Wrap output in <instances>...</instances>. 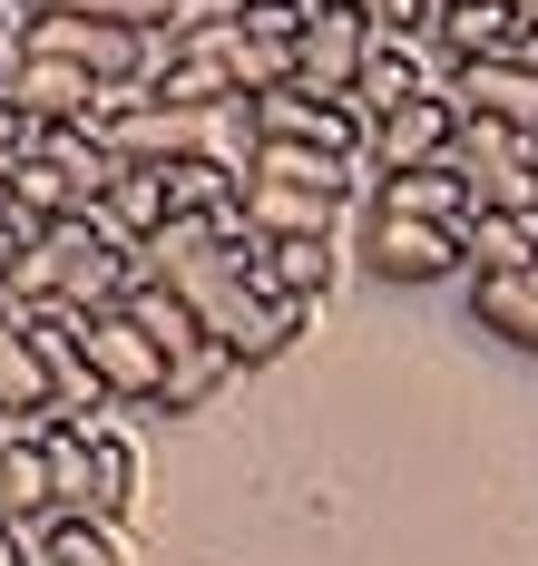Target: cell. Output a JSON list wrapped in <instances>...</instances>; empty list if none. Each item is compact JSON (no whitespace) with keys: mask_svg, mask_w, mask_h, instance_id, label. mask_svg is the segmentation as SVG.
<instances>
[{"mask_svg":"<svg viewBox=\"0 0 538 566\" xmlns=\"http://www.w3.org/2000/svg\"><path fill=\"white\" fill-rule=\"evenodd\" d=\"M127 293H137V254H127L99 216L30 234V254H20V274H10V303H69V313H118Z\"/></svg>","mask_w":538,"mask_h":566,"instance_id":"obj_1","label":"cell"},{"mask_svg":"<svg viewBox=\"0 0 538 566\" xmlns=\"http://www.w3.org/2000/svg\"><path fill=\"white\" fill-rule=\"evenodd\" d=\"M245 264H255V254H245ZM245 264H226V274H206V283H186V303H196V323L226 342L236 361H275V352H294L303 313L284 303V293H265Z\"/></svg>","mask_w":538,"mask_h":566,"instance_id":"obj_2","label":"cell"},{"mask_svg":"<svg viewBox=\"0 0 538 566\" xmlns=\"http://www.w3.org/2000/svg\"><path fill=\"white\" fill-rule=\"evenodd\" d=\"M255 108V137L265 147H323V157H362L372 167V117L353 98H323V88H275V98H245Z\"/></svg>","mask_w":538,"mask_h":566,"instance_id":"obj_3","label":"cell"},{"mask_svg":"<svg viewBox=\"0 0 538 566\" xmlns=\"http://www.w3.org/2000/svg\"><path fill=\"white\" fill-rule=\"evenodd\" d=\"M451 167L470 176L479 216H538V137H509V127L461 117V157H451Z\"/></svg>","mask_w":538,"mask_h":566,"instance_id":"obj_4","label":"cell"},{"mask_svg":"<svg viewBox=\"0 0 538 566\" xmlns=\"http://www.w3.org/2000/svg\"><path fill=\"white\" fill-rule=\"evenodd\" d=\"M461 157V108H451V88H431L412 108L372 117V176H412V167H451Z\"/></svg>","mask_w":538,"mask_h":566,"instance_id":"obj_5","label":"cell"},{"mask_svg":"<svg viewBox=\"0 0 538 566\" xmlns=\"http://www.w3.org/2000/svg\"><path fill=\"white\" fill-rule=\"evenodd\" d=\"M372 40H382V30L362 20L353 0H323V10H313V30H303V50H294V78H303V88H323V98H353Z\"/></svg>","mask_w":538,"mask_h":566,"instance_id":"obj_6","label":"cell"},{"mask_svg":"<svg viewBox=\"0 0 538 566\" xmlns=\"http://www.w3.org/2000/svg\"><path fill=\"white\" fill-rule=\"evenodd\" d=\"M362 254H372V274H392V283H441V274H461V264H470L461 226H421V216H382V206H372Z\"/></svg>","mask_w":538,"mask_h":566,"instance_id":"obj_7","label":"cell"},{"mask_svg":"<svg viewBox=\"0 0 538 566\" xmlns=\"http://www.w3.org/2000/svg\"><path fill=\"white\" fill-rule=\"evenodd\" d=\"M79 342H89V371H99V391H108V400H167V352L137 333L127 313H89Z\"/></svg>","mask_w":538,"mask_h":566,"instance_id":"obj_8","label":"cell"},{"mask_svg":"<svg viewBox=\"0 0 538 566\" xmlns=\"http://www.w3.org/2000/svg\"><path fill=\"white\" fill-rule=\"evenodd\" d=\"M10 98H20L30 127H108V88L89 69H69V59H20L10 69Z\"/></svg>","mask_w":538,"mask_h":566,"instance_id":"obj_9","label":"cell"},{"mask_svg":"<svg viewBox=\"0 0 538 566\" xmlns=\"http://www.w3.org/2000/svg\"><path fill=\"white\" fill-rule=\"evenodd\" d=\"M431 88H451V59H441V40H372L353 108H362V117H392V108H412V98H431Z\"/></svg>","mask_w":538,"mask_h":566,"instance_id":"obj_10","label":"cell"},{"mask_svg":"<svg viewBox=\"0 0 538 566\" xmlns=\"http://www.w3.org/2000/svg\"><path fill=\"white\" fill-rule=\"evenodd\" d=\"M451 108L479 117V127H509V137H538V78H529V59H470V69H451Z\"/></svg>","mask_w":538,"mask_h":566,"instance_id":"obj_11","label":"cell"},{"mask_svg":"<svg viewBox=\"0 0 538 566\" xmlns=\"http://www.w3.org/2000/svg\"><path fill=\"white\" fill-rule=\"evenodd\" d=\"M245 274L265 283V293H284L294 313H313V303H333V283H343V234H303V244H265Z\"/></svg>","mask_w":538,"mask_h":566,"instance_id":"obj_12","label":"cell"},{"mask_svg":"<svg viewBox=\"0 0 538 566\" xmlns=\"http://www.w3.org/2000/svg\"><path fill=\"white\" fill-rule=\"evenodd\" d=\"M245 226L265 234V244L343 234V196H313V186H275V176H245Z\"/></svg>","mask_w":538,"mask_h":566,"instance_id":"obj_13","label":"cell"},{"mask_svg":"<svg viewBox=\"0 0 538 566\" xmlns=\"http://www.w3.org/2000/svg\"><path fill=\"white\" fill-rule=\"evenodd\" d=\"M431 40H441V59H451V69H470V59H519L529 20H519L509 0H451Z\"/></svg>","mask_w":538,"mask_h":566,"instance_id":"obj_14","label":"cell"},{"mask_svg":"<svg viewBox=\"0 0 538 566\" xmlns=\"http://www.w3.org/2000/svg\"><path fill=\"white\" fill-rule=\"evenodd\" d=\"M0 410L10 420H60V391L40 371V342H30V313L0 303Z\"/></svg>","mask_w":538,"mask_h":566,"instance_id":"obj_15","label":"cell"},{"mask_svg":"<svg viewBox=\"0 0 538 566\" xmlns=\"http://www.w3.org/2000/svg\"><path fill=\"white\" fill-rule=\"evenodd\" d=\"M372 206L382 216H421V226H470V176L461 167H412V176H372Z\"/></svg>","mask_w":538,"mask_h":566,"instance_id":"obj_16","label":"cell"},{"mask_svg":"<svg viewBox=\"0 0 538 566\" xmlns=\"http://www.w3.org/2000/svg\"><path fill=\"white\" fill-rule=\"evenodd\" d=\"M206 50L226 59L236 98H275V88H294V50H284V40H255V30H236V10L206 30Z\"/></svg>","mask_w":538,"mask_h":566,"instance_id":"obj_17","label":"cell"},{"mask_svg":"<svg viewBox=\"0 0 538 566\" xmlns=\"http://www.w3.org/2000/svg\"><path fill=\"white\" fill-rule=\"evenodd\" d=\"M470 313H479V333L538 352V274H470Z\"/></svg>","mask_w":538,"mask_h":566,"instance_id":"obj_18","label":"cell"},{"mask_svg":"<svg viewBox=\"0 0 538 566\" xmlns=\"http://www.w3.org/2000/svg\"><path fill=\"white\" fill-rule=\"evenodd\" d=\"M470 274H538V216H470Z\"/></svg>","mask_w":538,"mask_h":566,"instance_id":"obj_19","label":"cell"},{"mask_svg":"<svg viewBox=\"0 0 538 566\" xmlns=\"http://www.w3.org/2000/svg\"><path fill=\"white\" fill-rule=\"evenodd\" d=\"M127 323H137V333L157 342V352H167V361H177V352H196V342H206V323H196V303H186L177 283H137V293H127L118 303Z\"/></svg>","mask_w":538,"mask_h":566,"instance_id":"obj_20","label":"cell"},{"mask_svg":"<svg viewBox=\"0 0 538 566\" xmlns=\"http://www.w3.org/2000/svg\"><path fill=\"white\" fill-rule=\"evenodd\" d=\"M127 499H137V450L99 420V430H89V509L79 517H127Z\"/></svg>","mask_w":538,"mask_h":566,"instance_id":"obj_21","label":"cell"},{"mask_svg":"<svg viewBox=\"0 0 538 566\" xmlns=\"http://www.w3.org/2000/svg\"><path fill=\"white\" fill-rule=\"evenodd\" d=\"M236 371H245V361H236V352H226L216 333H206L196 352H177V361H167V400H157V410H206V400L226 391Z\"/></svg>","mask_w":538,"mask_h":566,"instance_id":"obj_22","label":"cell"},{"mask_svg":"<svg viewBox=\"0 0 538 566\" xmlns=\"http://www.w3.org/2000/svg\"><path fill=\"white\" fill-rule=\"evenodd\" d=\"M40 547H50V566H137L127 537H118V517H50Z\"/></svg>","mask_w":538,"mask_h":566,"instance_id":"obj_23","label":"cell"},{"mask_svg":"<svg viewBox=\"0 0 538 566\" xmlns=\"http://www.w3.org/2000/svg\"><path fill=\"white\" fill-rule=\"evenodd\" d=\"M236 196H245V176L216 167V157H177V167H167V206H177V216H226Z\"/></svg>","mask_w":538,"mask_h":566,"instance_id":"obj_24","label":"cell"},{"mask_svg":"<svg viewBox=\"0 0 538 566\" xmlns=\"http://www.w3.org/2000/svg\"><path fill=\"white\" fill-rule=\"evenodd\" d=\"M353 10L382 40H431V30H441V0H353Z\"/></svg>","mask_w":538,"mask_h":566,"instance_id":"obj_25","label":"cell"},{"mask_svg":"<svg viewBox=\"0 0 538 566\" xmlns=\"http://www.w3.org/2000/svg\"><path fill=\"white\" fill-rule=\"evenodd\" d=\"M30 137H40V127L20 117V98H10V78H0V167H20V157H30Z\"/></svg>","mask_w":538,"mask_h":566,"instance_id":"obj_26","label":"cell"},{"mask_svg":"<svg viewBox=\"0 0 538 566\" xmlns=\"http://www.w3.org/2000/svg\"><path fill=\"white\" fill-rule=\"evenodd\" d=\"M0 566H50L40 527H10V517H0Z\"/></svg>","mask_w":538,"mask_h":566,"instance_id":"obj_27","label":"cell"},{"mask_svg":"<svg viewBox=\"0 0 538 566\" xmlns=\"http://www.w3.org/2000/svg\"><path fill=\"white\" fill-rule=\"evenodd\" d=\"M30 234H40V226H20V216H0V303H10V274H20V254H30Z\"/></svg>","mask_w":538,"mask_h":566,"instance_id":"obj_28","label":"cell"},{"mask_svg":"<svg viewBox=\"0 0 538 566\" xmlns=\"http://www.w3.org/2000/svg\"><path fill=\"white\" fill-rule=\"evenodd\" d=\"M519 59H529V78H538V30H529V40H519Z\"/></svg>","mask_w":538,"mask_h":566,"instance_id":"obj_29","label":"cell"},{"mask_svg":"<svg viewBox=\"0 0 538 566\" xmlns=\"http://www.w3.org/2000/svg\"><path fill=\"white\" fill-rule=\"evenodd\" d=\"M509 10H519V20H529V30H538V0H509Z\"/></svg>","mask_w":538,"mask_h":566,"instance_id":"obj_30","label":"cell"},{"mask_svg":"<svg viewBox=\"0 0 538 566\" xmlns=\"http://www.w3.org/2000/svg\"><path fill=\"white\" fill-rule=\"evenodd\" d=\"M441 10H451V0H441Z\"/></svg>","mask_w":538,"mask_h":566,"instance_id":"obj_31","label":"cell"},{"mask_svg":"<svg viewBox=\"0 0 538 566\" xmlns=\"http://www.w3.org/2000/svg\"><path fill=\"white\" fill-rule=\"evenodd\" d=\"M226 10H236V0H226Z\"/></svg>","mask_w":538,"mask_h":566,"instance_id":"obj_32","label":"cell"}]
</instances>
